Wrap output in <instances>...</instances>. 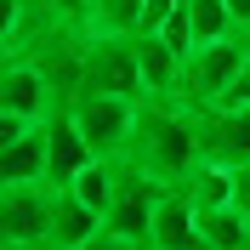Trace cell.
<instances>
[{"label": "cell", "mask_w": 250, "mask_h": 250, "mask_svg": "<svg viewBox=\"0 0 250 250\" xmlns=\"http://www.w3.org/2000/svg\"><path fill=\"white\" fill-rule=\"evenodd\" d=\"M188 199H193V210H222V205L239 199V171H228V165H193V176H188Z\"/></svg>", "instance_id": "obj_13"}, {"label": "cell", "mask_w": 250, "mask_h": 250, "mask_svg": "<svg viewBox=\"0 0 250 250\" xmlns=\"http://www.w3.org/2000/svg\"><path fill=\"white\" fill-rule=\"evenodd\" d=\"M245 62H250L245 29L228 34V40H210V46H199L193 57H182V80H176L171 97L182 108H216L222 97H228V85L245 74Z\"/></svg>", "instance_id": "obj_3"}, {"label": "cell", "mask_w": 250, "mask_h": 250, "mask_svg": "<svg viewBox=\"0 0 250 250\" xmlns=\"http://www.w3.org/2000/svg\"><path fill=\"white\" fill-rule=\"evenodd\" d=\"M188 17H193V34H199V46L239 34V17L228 12V0H188Z\"/></svg>", "instance_id": "obj_15"}, {"label": "cell", "mask_w": 250, "mask_h": 250, "mask_svg": "<svg viewBox=\"0 0 250 250\" xmlns=\"http://www.w3.org/2000/svg\"><path fill=\"white\" fill-rule=\"evenodd\" d=\"M176 6H182V0H142V23H137V34H159L165 23H171Z\"/></svg>", "instance_id": "obj_16"}, {"label": "cell", "mask_w": 250, "mask_h": 250, "mask_svg": "<svg viewBox=\"0 0 250 250\" xmlns=\"http://www.w3.org/2000/svg\"><path fill=\"white\" fill-rule=\"evenodd\" d=\"M80 97H131L148 103V80L137 62V34H85Z\"/></svg>", "instance_id": "obj_2"}, {"label": "cell", "mask_w": 250, "mask_h": 250, "mask_svg": "<svg viewBox=\"0 0 250 250\" xmlns=\"http://www.w3.org/2000/svg\"><path fill=\"white\" fill-rule=\"evenodd\" d=\"M159 193H165V182H154L148 171H137V165L120 159V182H114V205H108V216H103V233L125 239V245H137V250H154Z\"/></svg>", "instance_id": "obj_5"}, {"label": "cell", "mask_w": 250, "mask_h": 250, "mask_svg": "<svg viewBox=\"0 0 250 250\" xmlns=\"http://www.w3.org/2000/svg\"><path fill=\"white\" fill-rule=\"evenodd\" d=\"M0 182H46V125L0 142Z\"/></svg>", "instance_id": "obj_10"}, {"label": "cell", "mask_w": 250, "mask_h": 250, "mask_svg": "<svg viewBox=\"0 0 250 250\" xmlns=\"http://www.w3.org/2000/svg\"><path fill=\"white\" fill-rule=\"evenodd\" d=\"M114 182H120V159H97V165H85V171L74 176V193L80 205H91L97 216H108V205H114Z\"/></svg>", "instance_id": "obj_14"}, {"label": "cell", "mask_w": 250, "mask_h": 250, "mask_svg": "<svg viewBox=\"0 0 250 250\" xmlns=\"http://www.w3.org/2000/svg\"><path fill=\"white\" fill-rule=\"evenodd\" d=\"M193 131H199V159L205 165H228L245 171L250 165V108H193Z\"/></svg>", "instance_id": "obj_7"}, {"label": "cell", "mask_w": 250, "mask_h": 250, "mask_svg": "<svg viewBox=\"0 0 250 250\" xmlns=\"http://www.w3.org/2000/svg\"><path fill=\"white\" fill-rule=\"evenodd\" d=\"M103 233V216L91 205H80L74 193H57V222H51V250H80Z\"/></svg>", "instance_id": "obj_11"}, {"label": "cell", "mask_w": 250, "mask_h": 250, "mask_svg": "<svg viewBox=\"0 0 250 250\" xmlns=\"http://www.w3.org/2000/svg\"><path fill=\"white\" fill-rule=\"evenodd\" d=\"M85 165H97V148L80 137V125L68 120V108H57L46 120V182L57 188V193H68Z\"/></svg>", "instance_id": "obj_9"}, {"label": "cell", "mask_w": 250, "mask_h": 250, "mask_svg": "<svg viewBox=\"0 0 250 250\" xmlns=\"http://www.w3.org/2000/svg\"><path fill=\"white\" fill-rule=\"evenodd\" d=\"M80 250H137V245H125V239H114V233H97L91 245H80Z\"/></svg>", "instance_id": "obj_17"}, {"label": "cell", "mask_w": 250, "mask_h": 250, "mask_svg": "<svg viewBox=\"0 0 250 250\" xmlns=\"http://www.w3.org/2000/svg\"><path fill=\"white\" fill-rule=\"evenodd\" d=\"M137 62H142V80H148V97H171L176 80H182V57H176L159 34H137Z\"/></svg>", "instance_id": "obj_12"}, {"label": "cell", "mask_w": 250, "mask_h": 250, "mask_svg": "<svg viewBox=\"0 0 250 250\" xmlns=\"http://www.w3.org/2000/svg\"><path fill=\"white\" fill-rule=\"evenodd\" d=\"M57 188L51 182H0V233L6 250H51Z\"/></svg>", "instance_id": "obj_4"}, {"label": "cell", "mask_w": 250, "mask_h": 250, "mask_svg": "<svg viewBox=\"0 0 250 250\" xmlns=\"http://www.w3.org/2000/svg\"><path fill=\"white\" fill-rule=\"evenodd\" d=\"M228 12L239 17V29H250V0H228Z\"/></svg>", "instance_id": "obj_19"}, {"label": "cell", "mask_w": 250, "mask_h": 250, "mask_svg": "<svg viewBox=\"0 0 250 250\" xmlns=\"http://www.w3.org/2000/svg\"><path fill=\"white\" fill-rule=\"evenodd\" d=\"M137 114L142 103H131V97H74L68 103V120L97 148V159H125V148L137 137Z\"/></svg>", "instance_id": "obj_6"}, {"label": "cell", "mask_w": 250, "mask_h": 250, "mask_svg": "<svg viewBox=\"0 0 250 250\" xmlns=\"http://www.w3.org/2000/svg\"><path fill=\"white\" fill-rule=\"evenodd\" d=\"M233 205H239V210H245V216H250V165H245V171H239V199H233Z\"/></svg>", "instance_id": "obj_18"}, {"label": "cell", "mask_w": 250, "mask_h": 250, "mask_svg": "<svg viewBox=\"0 0 250 250\" xmlns=\"http://www.w3.org/2000/svg\"><path fill=\"white\" fill-rule=\"evenodd\" d=\"M57 108H68V103L57 97V85H51L29 57H17V62L0 68V114H17V120H29V125H46Z\"/></svg>", "instance_id": "obj_8"}, {"label": "cell", "mask_w": 250, "mask_h": 250, "mask_svg": "<svg viewBox=\"0 0 250 250\" xmlns=\"http://www.w3.org/2000/svg\"><path fill=\"white\" fill-rule=\"evenodd\" d=\"M125 165L148 171L154 182L182 188L199 165V131H193V108H182L176 97H148L137 114V137L125 148Z\"/></svg>", "instance_id": "obj_1"}, {"label": "cell", "mask_w": 250, "mask_h": 250, "mask_svg": "<svg viewBox=\"0 0 250 250\" xmlns=\"http://www.w3.org/2000/svg\"><path fill=\"white\" fill-rule=\"evenodd\" d=\"M245 40H250V29H245Z\"/></svg>", "instance_id": "obj_20"}]
</instances>
